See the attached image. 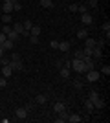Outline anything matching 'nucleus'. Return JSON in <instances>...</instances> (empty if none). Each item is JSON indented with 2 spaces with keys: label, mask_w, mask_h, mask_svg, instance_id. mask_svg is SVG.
Listing matches in <instances>:
<instances>
[{
  "label": "nucleus",
  "mask_w": 110,
  "mask_h": 123,
  "mask_svg": "<svg viewBox=\"0 0 110 123\" xmlns=\"http://www.w3.org/2000/svg\"><path fill=\"white\" fill-rule=\"evenodd\" d=\"M9 66L13 68V72H15V70H22V61H20V55H18V53H13V55H11Z\"/></svg>",
  "instance_id": "f257e3e1"
},
{
  "label": "nucleus",
  "mask_w": 110,
  "mask_h": 123,
  "mask_svg": "<svg viewBox=\"0 0 110 123\" xmlns=\"http://www.w3.org/2000/svg\"><path fill=\"white\" fill-rule=\"evenodd\" d=\"M72 68H73L77 74H84V64H83V61H81V59H73V61H72Z\"/></svg>",
  "instance_id": "f03ea898"
},
{
  "label": "nucleus",
  "mask_w": 110,
  "mask_h": 123,
  "mask_svg": "<svg viewBox=\"0 0 110 123\" xmlns=\"http://www.w3.org/2000/svg\"><path fill=\"white\" fill-rule=\"evenodd\" d=\"M99 75H101L99 72H95V70H88V72H86V81H88V83H95L97 79H99Z\"/></svg>",
  "instance_id": "7ed1b4c3"
},
{
  "label": "nucleus",
  "mask_w": 110,
  "mask_h": 123,
  "mask_svg": "<svg viewBox=\"0 0 110 123\" xmlns=\"http://www.w3.org/2000/svg\"><path fill=\"white\" fill-rule=\"evenodd\" d=\"M15 116H17V119H26L28 118V108H24V107H20V108H17V112H15Z\"/></svg>",
  "instance_id": "20e7f679"
},
{
  "label": "nucleus",
  "mask_w": 110,
  "mask_h": 123,
  "mask_svg": "<svg viewBox=\"0 0 110 123\" xmlns=\"http://www.w3.org/2000/svg\"><path fill=\"white\" fill-rule=\"evenodd\" d=\"M81 22H83L84 26H90L92 22H94V18H92L90 13H83V15H81Z\"/></svg>",
  "instance_id": "39448f33"
},
{
  "label": "nucleus",
  "mask_w": 110,
  "mask_h": 123,
  "mask_svg": "<svg viewBox=\"0 0 110 123\" xmlns=\"http://www.w3.org/2000/svg\"><path fill=\"white\" fill-rule=\"evenodd\" d=\"M53 110H55V112H64V110H66V105H64L63 101H57L55 103V105H53Z\"/></svg>",
  "instance_id": "423d86ee"
},
{
  "label": "nucleus",
  "mask_w": 110,
  "mask_h": 123,
  "mask_svg": "<svg viewBox=\"0 0 110 123\" xmlns=\"http://www.w3.org/2000/svg\"><path fill=\"white\" fill-rule=\"evenodd\" d=\"M0 9L4 11V13H13V4H9V2H4V4L0 6Z\"/></svg>",
  "instance_id": "0eeeda50"
},
{
  "label": "nucleus",
  "mask_w": 110,
  "mask_h": 123,
  "mask_svg": "<svg viewBox=\"0 0 110 123\" xmlns=\"http://www.w3.org/2000/svg\"><path fill=\"white\" fill-rule=\"evenodd\" d=\"M57 50H61V51H63V53H66V51L70 50V42H68V41H64V42H59Z\"/></svg>",
  "instance_id": "6e6552de"
},
{
  "label": "nucleus",
  "mask_w": 110,
  "mask_h": 123,
  "mask_svg": "<svg viewBox=\"0 0 110 123\" xmlns=\"http://www.w3.org/2000/svg\"><path fill=\"white\" fill-rule=\"evenodd\" d=\"M84 48L94 50V48H95V41H94V39H90V37H86V39H84Z\"/></svg>",
  "instance_id": "1a4fd4ad"
},
{
  "label": "nucleus",
  "mask_w": 110,
  "mask_h": 123,
  "mask_svg": "<svg viewBox=\"0 0 110 123\" xmlns=\"http://www.w3.org/2000/svg\"><path fill=\"white\" fill-rule=\"evenodd\" d=\"M46 101H48V96H44V94H39V96L35 98V103H37V105H44Z\"/></svg>",
  "instance_id": "9d476101"
},
{
  "label": "nucleus",
  "mask_w": 110,
  "mask_h": 123,
  "mask_svg": "<svg viewBox=\"0 0 110 123\" xmlns=\"http://www.w3.org/2000/svg\"><path fill=\"white\" fill-rule=\"evenodd\" d=\"M57 123H64V121H68V114H66V110L64 112H59V118L55 119Z\"/></svg>",
  "instance_id": "9b49d317"
},
{
  "label": "nucleus",
  "mask_w": 110,
  "mask_h": 123,
  "mask_svg": "<svg viewBox=\"0 0 110 123\" xmlns=\"http://www.w3.org/2000/svg\"><path fill=\"white\" fill-rule=\"evenodd\" d=\"M2 74H4V77L7 79L9 75H13V68H11L9 64H7V66H4V68H2Z\"/></svg>",
  "instance_id": "f8f14e48"
},
{
  "label": "nucleus",
  "mask_w": 110,
  "mask_h": 123,
  "mask_svg": "<svg viewBox=\"0 0 110 123\" xmlns=\"http://www.w3.org/2000/svg\"><path fill=\"white\" fill-rule=\"evenodd\" d=\"M68 121L70 123H79L81 121V116L79 114H68Z\"/></svg>",
  "instance_id": "ddd939ff"
},
{
  "label": "nucleus",
  "mask_w": 110,
  "mask_h": 123,
  "mask_svg": "<svg viewBox=\"0 0 110 123\" xmlns=\"http://www.w3.org/2000/svg\"><path fill=\"white\" fill-rule=\"evenodd\" d=\"M13 44H15V42H13V41H9V39H6V41L2 42L0 46L4 48V50H11V48H13Z\"/></svg>",
  "instance_id": "4468645a"
},
{
  "label": "nucleus",
  "mask_w": 110,
  "mask_h": 123,
  "mask_svg": "<svg viewBox=\"0 0 110 123\" xmlns=\"http://www.w3.org/2000/svg\"><path fill=\"white\" fill-rule=\"evenodd\" d=\"M92 55H94L95 59H101V57H103V50H101V48H97V46H95L94 50H92Z\"/></svg>",
  "instance_id": "2eb2a0df"
},
{
  "label": "nucleus",
  "mask_w": 110,
  "mask_h": 123,
  "mask_svg": "<svg viewBox=\"0 0 110 123\" xmlns=\"http://www.w3.org/2000/svg\"><path fill=\"white\" fill-rule=\"evenodd\" d=\"M101 30H103V33L106 35V39L110 37V22H105V24L101 26Z\"/></svg>",
  "instance_id": "dca6fc26"
},
{
  "label": "nucleus",
  "mask_w": 110,
  "mask_h": 123,
  "mask_svg": "<svg viewBox=\"0 0 110 123\" xmlns=\"http://www.w3.org/2000/svg\"><path fill=\"white\" fill-rule=\"evenodd\" d=\"M94 108H105V101H103L101 98H97L94 101Z\"/></svg>",
  "instance_id": "f3484780"
},
{
  "label": "nucleus",
  "mask_w": 110,
  "mask_h": 123,
  "mask_svg": "<svg viewBox=\"0 0 110 123\" xmlns=\"http://www.w3.org/2000/svg\"><path fill=\"white\" fill-rule=\"evenodd\" d=\"M41 28H39V26H31V30H29V35H37V37H39V35H41Z\"/></svg>",
  "instance_id": "a211bd4d"
},
{
  "label": "nucleus",
  "mask_w": 110,
  "mask_h": 123,
  "mask_svg": "<svg viewBox=\"0 0 110 123\" xmlns=\"http://www.w3.org/2000/svg\"><path fill=\"white\" fill-rule=\"evenodd\" d=\"M7 39H9V41H13V42H15L17 39H18V33H17L15 30H11L9 33H7Z\"/></svg>",
  "instance_id": "6ab92c4d"
},
{
  "label": "nucleus",
  "mask_w": 110,
  "mask_h": 123,
  "mask_svg": "<svg viewBox=\"0 0 110 123\" xmlns=\"http://www.w3.org/2000/svg\"><path fill=\"white\" fill-rule=\"evenodd\" d=\"M86 37H88V31H86V30H79V31H77V39H81V41H84Z\"/></svg>",
  "instance_id": "aec40b11"
},
{
  "label": "nucleus",
  "mask_w": 110,
  "mask_h": 123,
  "mask_svg": "<svg viewBox=\"0 0 110 123\" xmlns=\"http://www.w3.org/2000/svg\"><path fill=\"white\" fill-rule=\"evenodd\" d=\"M31 26H33V22H31V20H24V22H22V28H24L26 31L31 30Z\"/></svg>",
  "instance_id": "412c9836"
},
{
  "label": "nucleus",
  "mask_w": 110,
  "mask_h": 123,
  "mask_svg": "<svg viewBox=\"0 0 110 123\" xmlns=\"http://www.w3.org/2000/svg\"><path fill=\"white\" fill-rule=\"evenodd\" d=\"M2 22H4V24H9L11 22V13H4V15H2Z\"/></svg>",
  "instance_id": "4be33fe9"
},
{
  "label": "nucleus",
  "mask_w": 110,
  "mask_h": 123,
  "mask_svg": "<svg viewBox=\"0 0 110 123\" xmlns=\"http://www.w3.org/2000/svg\"><path fill=\"white\" fill-rule=\"evenodd\" d=\"M41 6L42 7H53V2L52 0H41Z\"/></svg>",
  "instance_id": "5701e85b"
},
{
  "label": "nucleus",
  "mask_w": 110,
  "mask_h": 123,
  "mask_svg": "<svg viewBox=\"0 0 110 123\" xmlns=\"http://www.w3.org/2000/svg\"><path fill=\"white\" fill-rule=\"evenodd\" d=\"M61 75H63L64 79H68L70 77V68H61Z\"/></svg>",
  "instance_id": "b1692460"
},
{
  "label": "nucleus",
  "mask_w": 110,
  "mask_h": 123,
  "mask_svg": "<svg viewBox=\"0 0 110 123\" xmlns=\"http://www.w3.org/2000/svg\"><path fill=\"white\" fill-rule=\"evenodd\" d=\"M84 108H86L88 112H92V110H94V103H92V101H90V99H88V101L84 103Z\"/></svg>",
  "instance_id": "393cba45"
},
{
  "label": "nucleus",
  "mask_w": 110,
  "mask_h": 123,
  "mask_svg": "<svg viewBox=\"0 0 110 123\" xmlns=\"http://www.w3.org/2000/svg\"><path fill=\"white\" fill-rule=\"evenodd\" d=\"M97 98H99V94H97V92H94V90H92V92H90V96H88V99H90L92 103H94Z\"/></svg>",
  "instance_id": "a878e982"
},
{
  "label": "nucleus",
  "mask_w": 110,
  "mask_h": 123,
  "mask_svg": "<svg viewBox=\"0 0 110 123\" xmlns=\"http://www.w3.org/2000/svg\"><path fill=\"white\" fill-rule=\"evenodd\" d=\"M13 30H15L17 33H22V31H24V28H22V24H20V22H17V24L13 26Z\"/></svg>",
  "instance_id": "bb28decb"
},
{
  "label": "nucleus",
  "mask_w": 110,
  "mask_h": 123,
  "mask_svg": "<svg viewBox=\"0 0 110 123\" xmlns=\"http://www.w3.org/2000/svg\"><path fill=\"white\" fill-rule=\"evenodd\" d=\"M101 74H105V75H108V74H110V66H108V64H105V66L101 68Z\"/></svg>",
  "instance_id": "cd10ccee"
},
{
  "label": "nucleus",
  "mask_w": 110,
  "mask_h": 123,
  "mask_svg": "<svg viewBox=\"0 0 110 123\" xmlns=\"http://www.w3.org/2000/svg\"><path fill=\"white\" fill-rule=\"evenodd\" d=\"M13 30V28H11V26H7V24H4V28H2V33H6V35H7V33H9V31Z\"/></svg>",
  "instance_id": "c85d7f7f"
},
{
  "label": "nucleus",
  "mask_w": 110,
  "mask_h": 123,
  "mask_svg": "<svg viewBox=\"0 0 110 123\" xmlns=\"http://www.w3.org/2000/svg\"><path fill=\"white\" fill-rule=\"evenodd\" d=\"M83 57H84L83 50H77V51H75V57H73V59H83Z\"/></svg>",
  "instance_id": "c756f323"
},
{
  "label": "nucleus",
  "mask_w": 110,
  "mask_h": 123,
  "mask_svg": "<svg viewBox=\"0 0 110 123\" xmlns=\"http://www.w3.org/2000/svg\"><path fill=\"white\" fill-rule=\"evenodd\" d=\"M20 9H22L20 2H15V4H13V11H20Z\"/></svg>",
  "instance_id": "7c9ffc66"
},
{
  "label": "nucleus",
  "mask_w": 110,
  "mask_h": 123,
  "mask_svg": "<svg viewBox=\"0 0 110 123\" xmlns=\"http://www.w3.org/2000/svg\"><path fill=\"white\" fill-rule=\"evenodd\" d=\"M29 39H31V44H39V37L37 35H29Z\"/></svg>",
  "instance_id": "2f4dec72"
},
{
  "label": "nucleus",
  "mask_w": 110,
  "mask_h": 123,
  "mask_svg": "<svg viewBox=\"0 0 110 123\" xmlns=\"http://www.w3.org/2000/svg\"><path fill=\"white\" fill-rule=\"evenodd\" d=\"M73 86H75V88H83V83L75 79V81H73Z\"/></svg>",
  "instance_id": "473e14b6"
},
{
  "label": "nucleus",
  "mask_w": 110,
  "mask_h": 123,
  "mask_svg": "<svg viewBox=\"0 0 110 123\" xmlns=\"http://www.w3.org/2000/svg\"><path fill=\"white\" fill-rule=\"evenodd\" d=\"M88 6L90 7H97V0H88Z\"/></svg>",
  "instance_id": "72a5a7b5"
},
{
  "label": "nucleus",
  "mask_w": 110,
  "mask_h": 123,
  "mask_svg": "<svg viewBox=\"0 0 110 123\" xmlns=\"http://www.w3.org/2000/svg\"><path fill=\"white\" fill-rule=\"evenodd\" d=\"M6 85H7V79H6V77H2V79H0V86L4 88V86H6Z\"/></svg>",
  "instance_id": "f704fd0d"
},
{
  "label": "nucleus",
  "mask_w": 110,
  "mask_h": 123,
  "mask_svg": "<svg viewBox=\"0 0 110 123\" xmlns=\"http://www.w3.org/2000/svg\"><path fill=\"white\" fill-rule=\"evenodd\" d=\"M6 39H7V35H6V33H2V31H0V44H2V42H4Z\"/></svg>",
  "instance_id": "c9c22d12"
},
{
  "label": "nucleus",
  "mask_w": 110,
  "mask_h": 123,
  "mask_svg": "<svg viewBox=\"0 0 110 123\" xmlns=\"http://www.w3.org/2000/svg\"><path fill=\"white\" fill-rule=\"evenodd\" d=\"M50 46H52L53 50H57V46H59V42H57V41H52V42H50Z\"/></svg>",
  "instance_id": "e433bc0d"
},
{
  "label": "nucleus",
  "mask_w": 110,
  "mask_h": 123,
  "mask_svg": "<svg viewBox=\"0 0 110 123\" xmlns=\"http://www.w3.org/2000/svg\"><path fill=\"white\" fill-rule=\"evenodd\" d=\"M77 7H79V4H72L68 9H70V11H77Z\"/></svg>",
  "instance_id": "4c0bfd02"
},
{
  "label": "nucleus",
  "mask_w": 110,
  "mask_h": 123,
  "mask_svg": "<svg viewBox=\"0 0 110 123\" xmlns=\"http://www.w3.org/2000/svg\"><path fill=\"white\" fill-rule=\"evenodd\" d=\"M2 64H4V66H7V64H9V59H6V57H4V59H2Z\"/></svg>",
  "instance_id": "58836bf2"
},
{
  "label": "nucleus",
  "mask_w": 110,
  "mask_h": 123,
  "mask_svg": "<svg viewBox=\"0 0 110 123\" xmlns=\"http://www.w3.org/2000/svg\"><path fill=\"white\" fill-rule=\"evenodd\" d=\"M0 53H2V46H0Z\"/></svg>",
  "instance_id": "ea45409f"
}]
</instances>
